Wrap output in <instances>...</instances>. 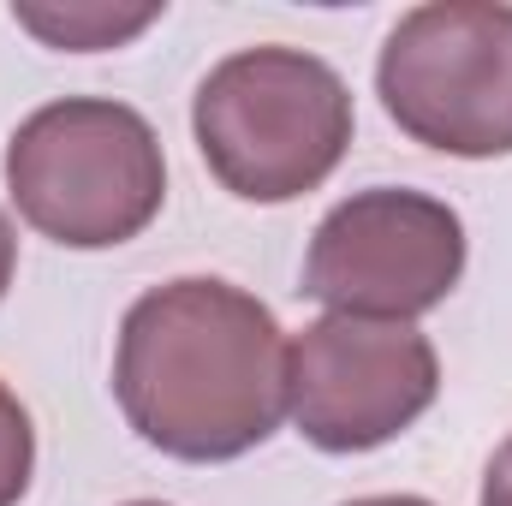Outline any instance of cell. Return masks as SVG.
I'll list each match as a JSON object with an SVG mask.
<instances>
[{
	"instance_id": "cell-4",
	"label": "cell",
	"mask_w": 512,
	"mask_h": 506,
	"mask_svg": "<svg viewBox=\"0 0 512 506\" xmlns=\"http://www.w3.org/2000/svg\"><path fill=\"white\" fill-rule=\"evenodd\" d=\"M376 96L387 120L423 149L459 161L512 155V6L429 0L382 42Z\"/></svg>"
},
{
	"instance_id": "cell-1",
	"label": "cell",
	"mask_w": 512,
	"mask_h": 506,
	"mask_svg": "<svg viewBox=\"0 0 512 506\" xmlns=\"http://www.w3.org/2000/svg\"><path fill=\"white\" fill-rule=\"evenodd\" d=\"M114 399L167 459L227 465L286 417V334L274 310L215 274L149 286L120 322Z\"/></svg>"
},
{
	"instance_id": "cell-6",
	"label": "cell",
	"mask_w": 512,
	"mask_h": 506,
	"mask_svg": "<svg viewBox=\"0 0 512 506\" xmlns=\"http://www.w3.org/2000/svg\"><path fill=\"white\" fill-rule=\"evenodd\" d=\"M441 393V358L411 322L322 316L286 346V417L322 453H370Z\"/></svg>"
},
{
	"instance_id": "cell-11",
	"label": "cell",
	"mask_w": 512,
	"mask_h": 506,
	"mask_svg": "<svg viewBox=\"0 0 512 506\" xmlns=\"http://www.w3.org/2000/svg\"><path fill=\"white\" fill-rule=\"evenodd\" d=\"M346 506H435L423 495H364V501H346Z\"/></svg>"
},
{
	"instance_id": "cell-3",
	"label": "cell",
	"mask_w": 512,
	"mask_h": 506,
	"mask_svg": "<svg viewBox=\"0 0 512 506\" xmlns=\"http://www.w3.org/2000/svg\"><path fill=\"white\" fill-rule=\"evenodd\" d=\"M12 209L66 251H114L167 203L155 126L114 96H66L36 108L6 143Z\"/></svg>"
},
{
	"instance_id": "cell-8",
	"label": "cell",
	"mask_w": 512,
	"mask_h": 506,
	"mask_svg": "<svg viewBox=\"0 0 512 506\" xmlns=\"http://www.w3.org/2000/svg\"><path fill=\"white\" fill-rule=\"evenodd\" d=\"M36 471V429L30 411L18 405V393L0 381V506H18Z\"/></svg>"
},
{
	"instance_id": "cell-2",
	"label": "cell",
	"mask_w": 512,
	"mask_h": 506,
	"mask_svg": "<svg viewBox=\"0 0 512 506\" xmlns=\"http://www.w3.org/2000/svg\"><path fill=\"white\" fill-rule=\"evenodd\" d=\"M191 131L239 203H292L346 161L352 90L304 48H239L197 84Z\"/></svg>"
},
{
	"instance_id": "cell-9",
	"label": "cell",
	"mask_w": 512,
	"mask_h": 506,
	"mask_svg": "<svg viewBox=\"0 0 512 506\" xmlns=\"http://www.w3.org/2000/svg\"><path fill=\"white\" fill-rule=\"evenodd\" d=\"M477 506H512V435L495 447V459H489V471H483Z\"/></svg>"
},
{
	"instance_id": "cell-10",
	"label": "cell",
	"mask_w": 512,
	"mask_h": 506,
	"mask_svg": "<svg viewBox=\"0 0 512 506\" xmlns=\"http://www.w3.org/2000/svg\"><path fill=\"white\" fill-rule=\"evenodd\" d=\"M12 274H18V233H12V221H6V209H0V298H6V286H12Z\"/></svg>"
},
{
	"instance_id": "cell-5",
	"label": "cell",
	"mask_w": 512,
	"mask_h": 506,
	"mask_svg": "<svg viewBox=\"0 0 512 506\" xmlns=\"http://www.w3.org/2000/svg\"><path fill=\"white\" fill-rule=\"evenodd\" d=\"M465 274V221L453 203L405 185L352 191L322 215L304 256V298L328 304V316L411 322Z\"/></svg>"
},
{
	"instance_id": "cell-12",
	"label": "cell",
	"mask_w": 512,
	"mask_h": 506,
	"mask_svg": "<svg viewBox=\"0 0 512 506\" xmlns=\"http://www.w3.org/2000/svg\"><path fill=\"white\" fill-rule=\"evenodd\" d=\"M126 506H167V501H126Z\"/></svg>"
},
{
	"instance_id": "cell-7",
	"label": "cell",
	"mask_w": 512,
	"mask_h": 506,
	"mask_svg": "<svg viewBox=\"0 0 512 506\" xmlns=\"http://www.w3.org/2000/svg\"><path fill=\"white\" fill-rule=\"evenodd\" d=\"M12 18L42 36L48 48H72V54H96V48H120L137 30H149L161 18V6H137V12H120V6H96V0H78V6H12Z\"/></svg>"
}]
</instances>
